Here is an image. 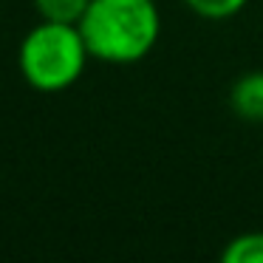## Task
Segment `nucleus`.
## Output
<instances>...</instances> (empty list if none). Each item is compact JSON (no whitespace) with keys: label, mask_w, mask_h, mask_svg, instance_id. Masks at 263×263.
<instances>
[{"label":"nucleus","mask_w":263,"mask_h":263,"mask_svg":"<svg viewBox=\"0 0 263 263\" xmlns=\"http://www.w3.org/2000/svg\"><path fill=\"white\" fill-rule=\"evenodd\" d=\"M80 31L91 60L105 65H136L161 37V12L156 0H91Z\"/></svg>","instance_id":"obj_1"},{"label":"nucleus","mask_w":263,"mask_h":263,"mask_svg":"<svg viewBox=\"0 0 263 263\" xmlns=\"http://www.w3.org/2000/svg\"><path fill=\"white\" fill-rule=\"evenodd\" d=\"M91 51L80 26L40 20L17 46V68L26 85L40 93H63L82 80Z\"/></svg>","instance_id":"obj_2"},{"label":"nucleus","mask_w":263,"mask_h":263,"mask_svg":"<svg viewBox=\"0 0 263 263\" xmlns=\"http://www.w3.org/2000/svg\"><path fill=\"white\" fill-rule=\"evenodd\" d=\"M229 110L243 122L263 125V71H246L232 82Z\"/></svg>","instance_id":"obj_3"},{"label":"nucleus","mask_w":263,"mask_h":263,"mask_svg":"<svg viewBox=\"0 0 263 263\" xmlns=\"http://www.w3.org/2000/svg\"><path fill=\"white\" fill-rule=\"evenodd\" d=\"M223 263H263V232H240L227 240L221 249Z\"/></svg>","instance_id":"obj_4"},{"label":"nucleus","mask_w":263,"mask_h":263,"mask_svg":"<svg viewBox=\"0 0 263 263\" xmlns=\"http://www.w3.org/2000/svg\"><path fill=\"white\" fill-rule=\"evenodd\" d=\"M91 0H34V9L40 20H54V23H80Z\"/></svg>","instance_id":"obj_5"},{"label":"nucleus","mask_w":263,"mask_h":263,"mask_svg":"<svg viewBox=\"0 0 263 263\" xmlns=\"http://www.w3.org/2000/svg\"><path fill=\"white\" fill-rule=\"evenodd\" d=\"M181 3L201 20L221 23V20H232L235 14H240L249 0H181Z\"/></svg>","instance_id":"obj_6"}]
</instances>
